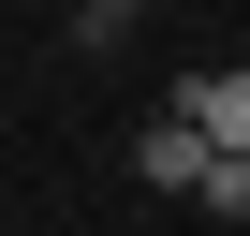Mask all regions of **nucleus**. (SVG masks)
<instances>
[{
	"label": "nucleus",
	"instance_id": "20e7f679",
	"mask_svg": "<svg viewBox=\"0 0 250 236\" xmlns=\"http://www.w3.org/2000/svg\"><path fill=\"white\" fill-rule=\"evenodd\" d=\"M103 15H147V0H103Z\"/></svg>",
	"mask_w": 250,
	"mask_h": 236
},
{
	"label": "nucleus",
	"instance_id": "f257e3e1",
	"mask_svg": "<svg viewBox=\"0 0 250 236\" xmlns=\"http://www.w3.org/2000/svg\"><path fill=\"white\" fill-rule=\"evenodd\" d=\"M162 103L191 118V133H206V148H250V59H235V74H177Z\"/></svg>",
	"mask_w": 250,
	"mask_h": 236
},
{
	"label": "nucleus",
	"instance_id": "f03ea898",
	"mask_svg": "<svg viewBox=\"0 0 250 236\" xmlns=\"http://www.w3.org/2000/svg\"><path fill=\"white\" fill-rule=\"evenodd\" d=\"M133 177H147V192H191V177H206V133H191L177 103H162L147 133H133Z\"/></svg>",
	"mask_w": 250,
	"mask_h": 236
},
{
	"label": "nucleus",
	"instance_id": "7ed1b4c3",
	"mask_svg": "<svg viewBox=\"0 0 250 236\" xmlns=\"http://www.w3.org/2000/svg\"><path fill=\"white\" fill-rule=\"evenodd\" d=\"M191 192H206V221H250V148H206V177H191Z\"/></svg>",
	"mask_w": 250,
	"mask_h": 236
}]
</instances>
